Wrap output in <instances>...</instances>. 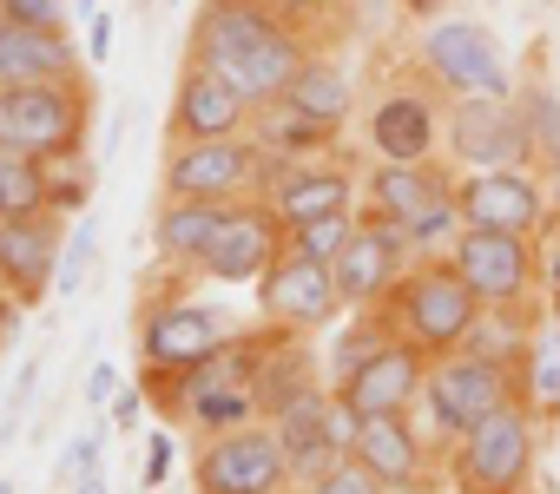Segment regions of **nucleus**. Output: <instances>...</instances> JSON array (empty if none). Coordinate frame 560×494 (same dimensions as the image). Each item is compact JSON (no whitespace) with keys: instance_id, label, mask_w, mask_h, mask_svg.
Wrapping results in <instances>:
<instances>
[{"instance_id":"a19ab883","label":"nucleus","mask_w":560,"mask_h":494,"mask_svg":"<svg viewBox=\"0 0 560 494\" xmlns=\"http://www.w3.org/2000/svg\"><path fill=\"white\" fill-rule=\"evenodd\" d=\"M139 402H145V383L119 389V396H113V428H132V422H139Z\"/></svg>"},{"instance_id":"39448f33","label":"nucleus","mask_w":560,"mask_h":494,"mask_svg":"<svg viewBox=\"0 0 560 494\" xmlns=\"http://www.w3.org/2000/svg\"><path fill=\"white\" fill-rule=\"evenodd\" d=\"M534 461H540V409H527V402H508L501 415H488L462 442H448L455 494H527Z\"/></svg>"},{"instance_id":"3c124183","label":"nucleus","mask_w":560,"mask_h":494,"mask_svg":"<svg viewBox=\"0 0 560 494\" xmlns=\"http://www.w3.org/2000/svg\"><path fill=\"white\" fill-rule=\"evenodd\" d=\"M172 8H178V0H172Z\"/></svg>"},{"instance_id":"c85d7f7f","label":"nucleus","mask_w":560,"mask_h":494,"mask_svg":"<svg viewBox=\"0 0 560 494\" xmlns=\"http://www.w3.org/2000/svg\"><path fill=\"white\" fill-rule=\"evenodd\" d=\"M34 211H54V165L0 152V217H34Z\"/></svg>"},{"instance_id":"6e6552de","label":"nucleus","mask_w":560,"mask_h":494,"mask_svg":"<svg viewBox=\"0 0 560 494\" xmlns=\"http://www.w3.org/2000/svg\"><path fill=\"white\" fill-rule=\"evenodd\" d=\"M422 73L448 93V99H468V93H488V99H514V73H508V54L494 47V34L481 21H448L435 14L422 27V47H416Z\"/></svg>"},{"instance_id":"f704fd0d","label":"nucleus","mask_w":560,"mask_h":494,"mask_svg":"<svg viewBox=\"0 0 560 494\" xmlns=\"http://www.w3.org/2000/svg\"><path fill=\"white\" fill-rule=\"evenodd\" d=\"M0 21H21V27H67V0H0Z\"/></svg>"},{"instance_id":"473e14b6","label":"nucleus","mask_w":560,"mask_h":494,"mask_svg":"<svg viewBox=\"0 0 560 494\" xmlns=\"http://www.w3.org/2000/svg\"><path fill=\"white\" fill-rule=\"evenodd\" d=\"M93 231H100V224H73V231H67V258H60V284H54L60 297H73V291L86 284V271H93V251H100Z\"/></svg>"},{"instance_id":"c9c22d12","label":"nucleus","mask_w":560,"mask_h":494,"mask_svg":"<svg viewBox=\"0 0 560 494\" xmlns=\"http://www.w3.org/2000/svg\"><path fill=\"white\" fill-rule=\"evenodd\" d=\"M257 8H264V14H277L284 27H298V34H304V27H311L324 8H330V0H257Z\"/></svg>"},{"instance_id":"ea45409f","label":"nucleus","mask_w":560,"mask_h":494,"mask_svg":"<svg viewBox=\"0 0 560 494\" xmlns=\"http://www.w3.org/2000/svg\"><path fill=\"white\" fill-rule=\"evenodd\" d=\"M119 396V369L113 363H93V376H86V402L100 409V402H113Z\"/></svg>"},{"instance_id":"58836bf2","label":"nucleus","mask_w":560,"mask_h":494,"mask_svg":"<svg viewBox=\"0 0 560 494\" xmlns=\"http://www.w3.org/2000/svg\"><path fill=\"white\" fill-rule=\"evenodd\" d=\"M86 54H93V67H106V54H113V14L86 21Z\"/></svg>"},{"instance_id":"4c0bfd02","label":"nucleus","mask_w":560,"mask_h":494,"mask_svg":"<svg viewBox=\"0 0 560 494\" xmlns=\"http://www.w3.org/2000/svg\"><path fill=\"white\" fill-rule=\"evenodd\" d=\"M165 474H172V435H152V448L139 461V487H165Z\"/></svg>"},{"instance_id":"7c9ffc66","label":"nucleus","mask_w":560,"mask_h":494,"mask_svg":"<svg viewBox=\"0 0 560 494\" xmlns=\"http://www.w3.org/2000/svg\"><path fill=\"white\" fill-rule=\"evenodd\" d=\"M514 99H521V119H527V132H534V145H540V165H547V158L560 152V99L540 93V86H521Z\"/></svg>"},{"instance_id":"0eeeda50","label":"nucleus","mask_w":560,"mask_h":494,"mask_svg":"<svg viewBox=\"0 0 560 494\" xmlns=\"http://www.w3.org/2000/svg\"><path fill=\"white\" fill-rule=\"evenodd\" d=\"M448 264L468 278L481 310H527L534 291H540V237L462 224V237L448 244Z\"/></svg>"},{"instance_id":"20e7f679","label":"nucleus","mask_w":560,"mask_h":494,"mask_svg":"<svg viewBox=\"0 0 560 494\" xmlns=\"http://www.w3.org/2000/svg\"><path fill=\"white\" fill-rule=\"evenodd\" d=\"M508 402H527V369L501 363V356H481V350H448L429 363V383H422V415L442 442H462L475 422L501 415ZM534 409V402H527Z\"/></svg>"},{"instance_id":"09e8293b","label":"nucleus","mask_w":560,"mask_h":494,"mask_svg":"<svg viewBox=\"0 0 560 494\" xmlns=\"http://www.w3.org/2000/svg\"><path fill=\"white\" fill-rule=\"evenodd\" d=\"M0 494H14V481H0Z\"/></svg>"},{"instance_id":"a211bd4d","label":"nucleus","mask_w":560,"mask_h":494,"mask_svg":"<svg viewBox=\"0 0 560 494\" xmlns=\"http://www.w3.org/2000/svg\"><path fill=\"white\" fill-rule=\"evenodd\" d=\"M250 99L231 86V80H218L211 67H191L185 60V73H178V86H172V106H165V145H198V139H237V132H250Z\"/></svg>"},{"instance_id":"a18cd8bd","label":"nucleus","mask_w":560,"mask_h":494,"mask_svg":"<svg viewBox=\"0 0 560 494\" xmlns=\"http://www.w3.org/2000/svg\"><path fill=\"white\" fill-rule=\"evenodd\" d=\"M435 8L442 0H409V14H422V21H435Z\"/></svg>"},{"instance_id":"5701e85b","label":"nucleus","mask_w":560,"mask_h":494,"mask_svg":"<svg viewBox=\"0 0 560 494\" xmlns=\"http://www.w3.org/2000/svg\"><path fill=\"white\" fill-rule=\"evenodd\" d=\"M442 126H448V106H435V93L396 86V93H383V99L370 106L363 139H370L376 158H435Z\"/></svg>"},{"instance_id":"de8ad7c7","label":"nucleus","mask_w":560,"mask_h":494,"mask_svg":"<svg viewBox=\"0 0 560 494\" xmlns=\"http://www.w3.org/2000/svg\"><path fill=\"white\" fill-rule=\"evenodd\" d=\"M547 284H553V297H560V264H553V271H547Z\"/></svg>"},{"instance_id":"c756f323","label":"nucleus","mask_w":560,"mask_h":494,"mask_svg":"<svg viewBox=\"0 0 560 494\" xmlns=\"http://www.w3.org/2000/svg\"><path fill=\"white\" fill-rule=\"evenodd\" d=\"M350 237H357V211H337V217L298 224V231H291V251H304V258H317V264H337Z\"/></svg>"},{"instance_id":"393cba45","label":"nucleus","mask_w":560,"mask_h":494,"mask_svg":"<svg viewBox=\"0 0 560 494\" xmlns=\"http://www.w3.org/2000/svg\"><path fill=\"white\" fill-rule=\"evenodd\" d=\"M304 343H311V337H291V330L257 324L250 396H257V415H264V422H277L291 402H304L311 389H324V383H317V363H311V350H304Z\"/></svg>"},{"instance_id":"412c9836","label":"nucleus","mask_w":560,"mask_h":494,"mask_svg":"<svg viewBox=\"0 0 560 494\" xmlns=\"http://www.w3.org/2000/svg\"><path fill=\"white\" fill-rule=\"evenodd\" d=\"M350 455H357L389 494H422V474H429L435 442L416 428V415H363V422L350 428Z\"/></svg>"},{"instance_id":"7ed1b4c3","label":"nucleus","mask_w":560,"mask_h":494,"mask_svg":"<svg viewBox=\"0 0 560 494\" xmlns=\"http://www.w3.org/2000/svg\"><path fill=\"white\" fill-rule=\"evenodd\" d=\"M86 132H93L86 80L0 86V152H21V158H40V165H80Z\"/></svg>"},{"instance_id":"ddd939ff","label":"nucleus","mask_w":560,"mask_h":494,"mask_svg":"<svg viewBox=\"0 0 560 494\" xmlns=\"http://www.w3.org/2000/svg\"><path fill=\"white\" fill-rule=\"evenodd\" d=\"M422 383H429V356L402 337H389L383 350H370L357 369H343L330 383V396L343 402L350 422L363 415H416L422 409Z\"/></svg>"},{"instance_id":"4be33fe9","label":"nucleus","mask_w":560,"mask_h":494,"mask_svg":"<svg viewBox=\"0 0 560 494\" xmlns=\"http://www.w3.org/2000/svg\"><path fill=\"white\" fill-rule=\"evenodd\" d=\"M264 198H270L277 217L298 231V224H311V217L357 211V204H363V185H357V172L337 165V158H298V165H277V178H270Z\"/></svg>"},{"instance_id":"2f4dec72","label":"nucleus","mask_w":560,"mask_h":494,"mask_svg":"<svg viewBox=\"0 0 560 494\" xmlns=\"http://www.w3.org/2000/svg\"><path fill=\"white\" fill-rule=\"evenodd\" d=\"M298 494H389V487H383L357 455H343L337 468H324V474H317V481H304Z\"/></svg>"},{"instance_id":"a878e982","label":"nucleus","mask_w":560,"mask_h":494,"mask_svg":"<svg viewBox=\"0 0 560 494\" xmlns=\"http://www.w3.org/2000/svg\"><path fill=\"white\" fill-rule=\"evenodd\" d=\"M224 217H231V204L165 198V204H159V217H152V251H159L165 264H178V271H191V278H198V264H205V251H211V237L224 231Z\"/></svg>"},{"instance_id":"79ce46f5","label":"nucleus","mask_w":560,"mask_h":494,"mask_svg":"<svg viewBox=\"0 0 560 494\" xmlns=\"http://www.w3.org/2000/svg\"><path fill=\"white\" fill-rule=\"evenodd\" d=\"M21 317H27V304H14L8 291H0V356H8V343H14V330H21Z\"/></svg>"},{"instance_id":"e433bc0d","label":"nucleus","mask_w":560,"mask_h":494,"mask_svg":"<svg viewBox=\"0 0 560 494\" xmlns=\"http://www.w3.org/2000/svg\"><path fill=\"white\" fill-rule=\"evenodd\" d=\"M73 204H86V172L80 165H54V211L67 217Z\"/></svg>"},{"instance_id":"f8f14e48","label":"nucleus","mask_w":560,"mask_h":494,"mask_svg":"<svg viewBox=\"0 0 560 494\" xmlns=\"http://www.w3.org/2000/svg\"><path fill=\"white\" fill-rule=\"evenodd\" d=\"M343 291H337V271L304 258V251H284L264 284H257V324L270 330H291V337H324L337 317H343Z\"/></svg>"},{"instance_id":"9d476101","label":"nucleus","mask_w":560,"mask_h":494,"mask_svg":"<svg viewBox=\"0 0 560 494\" xmlns=\"http://www.w3.org/2000/svg\"><path fill=\"white\" fill-rule=\"evenodd\" d=\"M442 145L468 172H494V165H534L540 172V145H534V132L521 119V99H488V93L448 99Z\"/></svg>"},{"instance_id":"6ab92c4d","label":"nucleus","mask_w":560,"mask_h":494,"mask_svg":"<svg viewBox=\"0 0 560 494\" xmlns=\"http://www.w3.org/2000/svg\"><path fill=\"white\" fill-rule=\"evenodd\" d=\"M270 428H277V442H284L291 474H298V487H304V481H317L324 468H337V461L350 455V428H357V422L343 415V402H337L330 383H324V389H311L304 402H291Z\"/></svg>"},{"instance_id":"8fccbe9b","label":"nucleus","mask_w":560,"mask_h":494,"mask_svg":"<svg viewBox=\"0 0 560 494\" xmlns=\"http://www.w3.org/2000/svg\"><path fill=\"white\" fill-rule=\"evenodd\" d=\"M540 8H553V0H540Z\"/></svg>"},{"instance_id":"bb28decb","label":"nucleus","mask_w":560,"mask_h":494,"mask_svg":"<svg viewBox=\"0 0 560 494\" xmlns=\"http://www.w3.org/2000/svg\"><path fill=\"white\" fill-rule=\"evenodd\" d=\"M250 139L277 158V165H298V158H324V152H337V126H317L311 113H298L291 99H270V106H257L250 113Z\"/></svg>"},{"instance_id":"dca6fc26","label":"nucleus","mask_w":560,"mask_h":494,"mask_svg":"<svg viewBox=\"0 0 560 494\" xmlns=\"http://www.w3.org/2000/svg\"><path fill=\"white\" fill-rule=\"evenodd\" d=\"M409 264H416L409 231H402L396 217L357 211V237L343 244V258H337L330 271H337V291H343V304H350V310H376V304L402 284V271H409Z\"/></svg>"},{"instance_id":"cd10ccee","label":"nucleus","mask_w":560,"mask_h":494,"mask_svg":"<svg viewBox=\"0 0 560 494\" xmlns=\"http://www.w3.org/2000/svg\"><path fill=\"white\" fill-rule=\"evenodd\" d=\"M284 99H291L298 113H311L317 126H337V132H343L350 113H357V86H350V73H343L337 60H317V54H311L304 73L284 86Z\"/></svg>"},{"instance_id":"9b49d317","label":"nucleus","mask_w":560,"mask_h":494,"mask_svg":"<svg viewBox=\"0 0 560 494\" xmlns=\"http://www.w3.org/2000/svg\"><path fill=\"white\" fill-rule=\"evenodd\" d=\"M139 369H198L211 356H224L237 343V324L218 317L211 304H191V297H159V304H139Z\"/></svg>"},{"instance_id":"423d86ee","label":"nucleus","mask_w":560,"mask_h":494,"mask_svg":"<svg viewBox=\"0 0 560 494\" xmlns=\"http://www.w3.org/2000/svg\"><path fill=\"white\" fill-rule=\"evenodd\" d=\"M270 178H277V158L250 132H237V139H198V145H165V165H159L165 198H198V204L264 198Z\"/></svg>"},{"instance_id":"f257e3e1","label":"nucleus","mask_w":560,"mask_h":494,"mask_svg":"<svg viewBox=\"0 0 560 494\" xmlns=\"http://www.w3.org/2000/svg\"><path fill=\"white\" fill-rule=\"evenodd\" d=\"M311 47L298 27H284L277 14H264L257 0H205L198 27H191V67H211L218 80H231L250 106L284 99V86L304 73Z\"/></svg>"},{"instance_id":"72a5a7b5","label":"nucleus","mask_w":560,"mask_h":494,"mask_svg":"<svg viewBox=\"0 0 560 494\" xmlns=\"http://www.w3.org/2000/svg\"><path fill=\"white\" fill-rule=\"evenodd\" d=\"M106 435H113V422H93L73 448H67V461H60V487H73L80 474H93L100 468V455H106Z\"/></svg>"},{"instance_id":"37998d69","label":"nucleus","mask_w":560,"mask_h":494,"mask_svg":"<svg viewBox=\"0 0 560 494\" xmlns=\"http://www.w3.org/2000/svg\"><path fill=\"white\" fill-rule=\"evenodd\" d=\"M73 494H106V474H100V468H93V474H80V481H73Z\"/></svg>"},{"instance_id":"b1692460","label":"nucleus","mask_w":560,"mask_h":494,"mask_svg":"<svg viewBox=\"0 0 560 494\" xmlns=\"http://www.w3.org/2000/svg\"><path fill=\"white\" fill-rule=\"evenodd\" d=\"M34 80H86V47L73 40V27L0 21V86H34Z\"/></svg>"},{"instance_id":"aec40b11","label":"nucleus","mask_w":560,"mask_h":494,"mask_svg":"<svg viewBox=\"0 0 560 494\" xmlns=\"http://www.w3.org/2000/svg\"><path fill=\"white\" fill-rule=\"evenodd\" d=\"M455 172L442 158H383L376 172H363V211L376 217H396V224H416L442 204H455Z\"/></svg>"},{"instance_id":"c03bdc74","label":"nucleus","mask_w":560,"mask_h":494,"mask_svg":"<svg viewBox=\"0 0 560 494\" xmlns=\"http://www.w3.org/2000/svg\"><path fill=\"white\" fill-rule=\"evenodd\" d=\"M540 172H547V178H553V217H560V152H553V158H547V165H540Z\"/></svg>"},{"instance_id":"4468645a","label":"nucleus","mask_w":560,"mask_h":494,"mask_svg":"<svg viewBox=\"0 0 560 494\" xmlns=\"http://www.w3.org/2000/svg\"><path fill=\"white\" fill-rule=\"evenodd\" d=\"M284 251H291V224L270 211V198H244V204H231L224 231L211 237L198 278L205 284H264V271Z\"/></svg>"},{"instance_id":"2eb2a0df","label":"nucleus","mask_w":560,"mask_h":494,"mask_svg":"<svg viewBox=\"0 0 560 494\" xmlns=\"http://www.w3.org/2000/svg\"><path fill=\"white\" fill-rule=\"evenodd\" d=\"M540 178H547V172H534V165L468 172V178L455 185L462 224H481V231H527V237H540L547 217H553V191H547Z\"/></svg>"},{"instance_id":"f3484780","label":"nucleus","mask_w":560,"mask_h":494,"mask_svg":"<svg viewBox=\"0 0 560 494\" xmlns=\"http://www.w3.org/2000/svg\"><path fill=\"white\" fill-rule=\"evenodd\" d=\"M60 258H67V217L60 211L0 217V291L14 304L40 310L47 291L60 284Z\"/></svg>"},{"instance_id":"49530a36","label":"nucleus","mask_w":560,"mask_h":494,"mask_svg":"<svg viewBox=\"0 0 560 494\" xmlns=\"http://www.w3.org/2000/svg\"><path fill=\"white\" fill-rule=\"evenodd\" d=\"M93 14H100V8H93V0H80V21H93Z\"/></svg>"},{"instance_id":"f03ea898","label":"nucleus","mask_w":560,"mask_h":494,"mask_svg":"<svg viewBox=\"0 0 560 494\" xmlns=\"http://www.w3.org/2000/svg\"><path fill=\"white\" fill-rule=\"evenodd\" d=\"M376 310H383L389 337L416 343L429 363L448 356V350H462V343L475 337V324H481V297L468 291V278H462L448 258H416V264L402 271V284H396Z\"/></svg>"},{"instance_id":"1a4fd4ad","label":"nucleus","mask_w":560,"mask_h":494,"mask_svg":"<svg viewBox=\"0 0 560 494\" xmlns=\"http://www.w3.org/2000/svg\"><path fill=\"white\" fill-rule=\"evenodd\" d=\"M198 494H291L298 474H291V455L277 442V428L257 415L244 428H224L198 448V468H191Z\"/></svg>"}]
</instances>
